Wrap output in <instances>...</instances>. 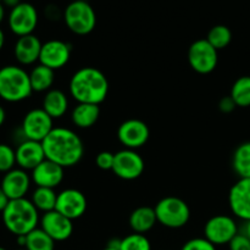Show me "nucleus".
Returning a JSON list of instances; mask_svg holds the SVG:
<instances>
[{
  "label": "nucleus",
  "instance_id": "nucleus-1",
  "mask_svg": "<svg viewBox=\"0 0 250 250\" xmlns=\"http://www.w3.org/2000/svg\"><path fill=\"white\" fill-rule=\"evenodd\" d=\"M45 158L61 167H72L84 155V146L75 131L66 127H54L43 142Z\"/></svg>",
  "mask_w": 250,
  "mask_h": 250
},
{
  "label": "nucleus",
  "instance_id": "nucleus-2",
  "mask_svg": "<svg viewBox=\"0 0 250 250\" xmlns=\"http://www.w3.org/2000/svg\"><path fill=\"white\" fill-rule=\"evenodd\" d=\"M68 90L77 103L100 105L109 93V81L99 68L85 66L73 73Z\"/></svg>",
  "mask_w": 250,
  "mask_h": 250
},
{
  "label": "nucleus",
  "instance_id": "nucleus-3",
  "mask_svg": "<svg viewBox=\"0 0 250 250\" xmlns=\"http://www.w3.org/2000/svg\"><path fill=\"white\" fill-rule=\"evenodd\" d=\"M1 216L7 231L16 237L27 236L33 229H38L41 222L39 211L27 198L10 200Z\"/></svg>",
  "mask_w": 250,
  "mask_h": 250
},
{
  "label": "nucleus",
  "instance_id": "nucleus-4",
  "mask_svg": "<svg viewBox=\"0 0 250 250\" xmlns=\"http://www.w3.org/2000/svg\"><path fill=\"white\" fill-rule=\"evenodd\" d=\"M33 93L29 73L23 67L7 65L0 68V98L7 103H20Z\"/></svg>",
  "mask_w": 250,
  "mask_h": 250
},
{
  "label": "nucleus",
  "instance_id": "nucleus-5",
  "mask_svg": "<svg viewBox=\"0 0 250 250\" xmlns=\"http://www.w3.org/2000/svg\"><path fill=\"white\" fill-rule=\"evenodd\" d=\"M63 21L72 33L87 36L97 26V15L88 1L73 0L63 11Z\"/></svg>",
  "mask_w": 250,
  "mask_h": 250
},
{
  "label": "nucleus",
  "instance_id": "nucleus-6",
  "mask_svg": "<svg viewBox=\"0 0 250 250\" xmlns=\"http://www.w3.org/2000/svg\"><path fill=\"white\" fill-rule=\"evenodd\" d=\"M158 222L167 229H181L190 219V209L187 203L178 197H165L154 208Z\"/></svg>",
  "mask_w": 250,
  "mask_h": 250
},
{
  "label": "nucleus",
  "instance_id": "nucleus-7",
  "mask_svg": "<svg viewBox=\"0 0 250 250\" xmlns=\"http://www.w3.org/2000/svg\"><path fill=\"white\" fill-rule=\"evenodd\" d=\"M188 62L199 75H209L216 68L219 51L207 39H198L188 49Z\"/></svg>",
  "mask_w": 250,
  "mask_h": 250
},
{
  "label": "nucleus",
  "instance_id": "nucleus-8",
  "mask_svg": "<svg viewBox=\"0 0 250 250\" xmlns=\"http://www.w3.org/2000/svg\"><path fill=\"white\" fill-rule=\"evenodd\" d=\"M237 234V222L229 215H215L208 220L204 226V238L214 246L229 244Z\"/></svg>",
  "mask_w": 250,
  "mask_h": 250
},
{
  "label": "nucleus",
  "instance_id": "nucleus-9",
  "mask_svg": "<svg viewBox=\"0 0 250 250\" xmlns=\"http://www.w3.org/2000/svg\"><path fill=\"white\" fill-rule=\"evenodd\" d=\"M54 120L43 109H32L24 115L21 125L23 139L43 142L53 131Z\"/></svg>",
  "mask_w": 250,
  "mask_h": 250
},
{
  "label": "nucleus",
  "instance_id": "nucleus-10",
  "mask_svg": "<svg viewBox=\"0 0 250 250\" xmlns=\"http://www.w3.org/2000/svg\"><path fill=\"white\" fill-rule=\"evenodd\" d=\"M146 168V163L141 154L133 149H122L115 153L112 172L125 181H133L141 177Z\"/></svg>",
  "mask_w": 250,
  "mask_h": 250
},
{
  "label": "nucleus",
  "instance_id": "nucleus-11",
  "mask_svg": "<svg viewBox=\"0 0 250 250\" xmlns=\"http://www.w3.org/2000/svg\"><path fill=\"white\" fill-rule=\"evenodd\" d=\"M10 31L17 37L33 34L38 24V12L37 9L29 2H21L16 7L10 10L9 19Z\"/></svg>",
  "mask_w": 250,
  "mask_h": 250
},
{
  "label": "nucleus",
  "instance_id": "nucleus-12",
  "mask_svg": "<svg viewBox=\"0 0 250 250\" xmlns=\"http://www.w3.org/2000/svg\"><path fill=\"white\" fill-rule=\"evenodd\" d=\"M150 137L148 125L138 119H129L122 122L117 128V138L126 149H137L146 146Z\"/></svg>",
  "mask_w": 250,
  "mask_h": 250
},
{
  "label": "nucleus",
  "instance_id": "nucleus-13",
  "mask_svg": "<svg viewBox=\"0 0 250 250\" xmlns=\"http://www.w3.org/2000/svg\"><path fill=\"white\" fill-rule=\"evenodd\" d=\"M88 202L85 195L75 188H67L58 193L55 210L70 220H77L85 214Z\"/></svg>",
  "mask_w": 250,
  "mask_h": 250
},
{
  "label": "nucleus",
  "instance_id": "nucleus-14",
  "mask_svg": "<svg viewBox=\"0 0 250 250\" xmlns=\"http://www.w3.org/2000/svg\"><path fill=\"white\" fill-rule=\"evenodd\" d=\"M71 45L60 39H50L42 45L39 63L56 71L65 67L71 59Z\"/></svg>",
  "mask_w": 250,
  "mask_h": 250
},
{
  "label": "nucleus",
  "instance_id": "nucleus-15",
  "mask_svg": "<svg viewBox=\"0 0 250 250\" xmlns=\"http://www.w3.org/2000/svg\"><path fill=\"white\" fill-rule=\"evenodd\" d=\"M41 229L55 242H65L72 236L73 221L56 210L45 212L41 217Z\"/></svg>",
  "mask_w": 250,
  "mask_h": 250
},
{
  "label": "nucleus",
  "instance_id": "nucleus-16",
  "mask_svg": "<svg viewBox=\"0 0 250 250\" xmlns=\"http://www.w3.org/2000/svg\"><path fill=\"white\" fill-rule=\"evenodd\" d=\"M229 205L234 216L250 221V178H239L229 193Z\"/></svg>",
  "mask_w": 250,
  "mask_h": 250
},
{
  "label": "nucleus",
  "instance_id": "nucleus-17",
  "mask_svg": "<svg viewBox=\"0 0 250 250\" xmlns=\"http://www.w3.org/2000/svg\"><path fill=\"white\" fill-rule=\"evenodd\" d=\"M16 165L26 171H32L45 160V153L42 142L23 139L15 149Z\"/></svg>",
  "mask_w": 250,
  "mask_h": 250
},
{
  "label": "nucleus",
  "instance_id": "nucleus-18",
  "mask_svg": "<svg viewBox=\"0 0 250 250\" xmlns=\"http://www.w3.org/2000/svg\"><path fill=\"white\" fill-rule=\"evenodd\" d=\"M31 176L27 173L26 170L19 167L12 168L9 172L4 173L0 187L2 188L10 200H15L26 198V194L31 188Z\"/></svg>",
  "mask_w": 250,
  "mask_h": 250
},
{
  "label": "nucleus",
  "instance_id": "nucleus-19",
  "mask_svg": "<svg viewBox=\"0 0 250 250\" xmlns=\"http://www.w3.org/2000/svg\"><path fill=\"white\" fill-rule=\"evenodd\" d=\"M63 176H65V168L45 159L34 170H32L31 178L32 182L37 187L53 188V189H55L63 181Z\"/></svg>",
  "mask_w": 250,
  "mask_h": 250
},
{
  "label": "nucleus",
  "instance_id": "nucleus-20",
  "mask_svg": "<svg viewBox=\"0 0 250 250\" xmlns=\"http://www.w3.org/2000/svg\"><path fill=\"white\" fill-rule=\"evenodd\" d=\"M43 43L34 34L19 37L14 46V55L22 66H29L39 61Z\"/></svg>",
  "mask_w": 250,
  "mask_h": 250
},
{
  "label": "nucleus",
  "instance_id": "nucleus-21",
  "mask_svg": "<svg viewBox=\"0 0 250 250\" xmlns=\"http://www.w3.org/2000/svg\"><path fill=\"white\" fill-rule=\"evenodd\" d=\"M42 109L53 120L65 116L68 110V98L62 90L50 89L45 93L43 98Z\"/></svg>",
  "mask_w": 250,
  "mask_h": 250
},
{
  "label": "nucleus",
  "instance_id": "nucleus-22",
  "mask_svg": "<svg viewBox=\"0 0 250 250\" xmlns=\"http://www.w3.org/2000/svg\"><path fill=\"white\" fill-rule=\"evenodd\" d=\"M100 116L99 105L95 104H82L77 103L71 112L72 124L78 128H90L98 122Z\"/></svg>",
  "mask_w": 250,
  "mask_h": 250
},
{
  "label": "nucleus",
  "instance_id": "nucleus-23",
  "mask_svg": "<svg viewBox=\"0 0 250 250\" xmlns=\"http://www.w3.org/2000/svg\"><path fill=\"white\" fill-rule=\"evenodd\" d=\"M158 224L155 210L150 207H139L129 215V226L134 233L146 234Z\"/></svg>",
  "mask_w": 250,
  "mask_h": 250
},
{
  "label": "nucleus",
  "instance_id": "nucleus-24",
  "mask_svg": "<svg viewBox=\"0 0 250 250\" xmlns=\"http://www.w3.org/2000/svg\"><path fill=\"white\" fill-rule=\"evenodd\" d=\"M29 81H31L33 92L46 93L53 87L54 81H55V71L39 63L34 66L29 72Z\"/></svg>",
  "mask_w": 250,
  "mask_h": 250
},
{
  "label": "nucleus",
  "instance_id": "nucleus-25",
  "mask_svg": "<svg viewBox=\"0 0 250 250\" xmlns=\"http://www.w3.org/2000/svg\"><path fill=\"white\" fill-rule=\"evenodd\" d=\"M56 200H58V193L53 188L37 187L32 194L31 202L37 208L39 212L53 211L56 208Z\"/></svg>",
  "mask_w": 250,
  "mask_h": 250
},
{
  "label": "nucleus",
  "instance_id": "nucleus-26",
  "mask_svg": "<svg viewBox=\"0 0 250 250\" xmlns=\"http://www.w3.org/2000/svg\"><path fill=\"white\" fill-rule=\"evenodd\" d=\"M232 166L239 178H250V142L237 146L232 158Z\"/></svg>",
  "mask_w": 250,
  "mask_h": 250
},
{
  "label": "nucleus",
  "instance_id": "nucleus-27",
  "mask_svg": "<svg viewBox=\"0 0 250 250\" xmlns=\"http://www.w3.org/2000/svg\"><path fill=\"white\" fill-rule=\"evenodd\" d=\"M56 242L50 236L45 233L41 227L33 229L31 233L26 236V247L27 250H54Z\"/></svg>",
  "mask_w": 250,
  "mask_h": 250
},
{
  "label": "nucleus",
  "instance_id": "nucleus-28",
  "mask_svg": "<svg viewBox=\"0 0 250 250\" xmlns=\"http://www.w3.org/2000/svg\"><path fill=\"white\" fill-rule=\"evenodd\" d=\"M231 98L237 107L250 106V76H243L236 80L231 88Z\"/></svg>",
  "mask_w": 250,
  "mask_h": 250
},
{
  "label": "nucleus",
  "instance_id": "nucleus-29",
  "mask_svg": "<svg viewBox=\"0 0 250 250\" xmlns=\"http://www.w3.org/2000/svg\"><path fill=\"white\" fill-rule=\"evenodd\" d=\"M205 39L219 51L229 45L232 41V32L225 24H216L210 29Z\"/></svg>",
  "mask_w": 250,
  "mask_h": 250
},
{
  "label": "nucleus",
  "instance_id": "nucleus-30",
  "mask_svg": "<svg viewBox=\"0 0 250 250\" xmlns=\"http://www.w3.org/2000/svg\"><path fill=\"white\" fill-rule=\"evenodd\" d=\"M120 250H151V244L146 234L133 232L121 239Z\"/></svg>",
  "mask_w": 250,
  "mask_h": 250
},
{
  "label": "nucleus",
  "instance_id": "nucleus-31",
  "mask_svg": "<svg viewBox=\"0 0 250 250\" xmlns=\"http://www.w3.org/2000/svg\"><path fill=\"white\" fill-rule=\"evenodd\" d=\"M16 165V153L9 144L0 143V172L6 173L15 168Z\"/></svg>",
  "mask_w": 250,
  "mask_h": 250
},
{
  "label": "nucleus",
  "instance_id": "nucleus-32",
  "mask_svg": "<svg viewBox=\"0 0 250 250\" xmlns=\"http://www.w3.org/2000/svg\"><path fill=\"white\" fill-rule=\"evenodd\" d=\"M181 250H216V246L210 243L207 238H192L183 244Z\"/></svg>",
  "mask_w": 250,
  "mask_h": 250
},
{
  "label": "nucleus",
  "instance_id": "nucleus-33",
  "mask_svg": "<svg viewBox=\"0 0 250 250\" xmlns=\"http://www.w3.org/2000/svg\"><path fill=\"white\" fill-rule=\"evenodd\" d=\"M115 161V154L111 151H100L95 158V165L104 171H112Z\"/></svg>",
  "mask_w": 250,
  "mask_h": 250
},
{
  "label": "nucleus",
  "instance_id": "nucleus-34",
  "mask_svg": "<svg viewBox=\"0 0 250 250\" xmlns=\"http://www.w3.org/2000/svg\"><path fill=\"white\" fill-rule=\"evenodd\" d=\"M229 250H250V239L244 233H238L229 243Z\"/></svg>",
  "mask_w": 250,
  "mask_h": 250
},
{
  "label": "nucleus",
  "instance_id": "nucleus-35",
  "mask_svg": "<svg viewBox=\"0 0 250 250\" xmlns=\"http://www.w3.org/2000/svg\"><path fill=\"white\" fill-rule=\"evenodd\" d=\"M237 107L236 103L232 99L231 95H227V97H224L219 102V110L224 114H231L234 109Z\"/></svg>",
  "mask_w": 250,
  "mask_h": 250
},
{
  "label": "nucleus",
  "instance_id": "nucleus-36",
  "mask_svg": "<svg viewBox=\"0 0 250 250\" xmlns=\"http://www.w3.org/2000/svg\"><path fill=\"white\" fill-rule=\"evenodd\" d=\"M10 199L7 198V195L5 194V192L2 190V188L0 187V212H2L5 210V208L9 204Z\"/></svg>",
  "mask_w": 250,
  "mask_h": 250
},
{
  "label": "nucleus",
  "instance_id": "nucleus-37",
  "mask_svg": "<svg viewBox=\"0 0 250 250\" xmlns=\"http://www.w3.org/2000/svg\"><path fill=\"white\" fill-rule=\"evenodd\" d=\"M2 4H4V6H7L10 7V9H14V7H16L17 5L21 4V0H2Z\"/></svg>",
  "mask_w": 250,
  "mask_h": 250
},
{
  "label": "nucleus",
  "instance_id": "nucleus-38",
  "mask_svg": "<svg viewBox=\"0 0 250 250\" xmlns=\"http://www.w3.org/2000/svg\"><path fill=\"white\" fill-rule=\"evenodd\" d=\"M5 120H6V111H5L4 107H2L1 105H0V127H1L2 125H4Z\"/></svg>",
  "mask_w": 250,
  "mask_h": 250
},
{
  "label": "nucleus",
  "instance_id": "nucleus-39",
  "mask_svg": "<svg viewBox=\"0 0 250 250\" xmlns=\"http://www.w3.org/2000/svg\"><path fill=\"white\" fill-rule=\"evenodd\" d=\"M17 244H19L20 247H22V248H24V247H26V236L17 237Z\"/></svg>",
  "mask_w": 250,
  "mask_h": 250
},
{
  "label": "nucleus",
  "instance_id": "nucleus-40",
  "mask_svg": "<svg viewBox=\"0 0 250 250\" xmlns=\"http://www.w3.org/2000/svg\"><path fill=\"white\" fill-rule=\"evenodd\" d=\"M4 19H5V6L4 4L0 1V24H1V22L4 21Z\"/></svg>",
  "mask_w": 250,
  "mask_h": 250
},
{
  "label": "nucleus",
  "instance_id": "nucleus-41",
  "mask_svg": "<svg viewBox=\"0 0 250 250\" xmlns=\"http://www.w3.org/2000/svg\"><path fill=\"white\" fill-rule=\"evenodd\" d=\"M244 234L250 239V221H247L246 225H244Z\"/></svg>",
  "mask_w": 250,
  "mask_h": 250
},
{
  "label": "nucleus",
  "instance_id": "nucleus-42",
  "mask_svg": "<svg viewBox=\"0 0 250 250\" xmlns=\"http://www.w3.org/2000/svg\"><path fill=\"white\" fill-rule=\"evenodd\" d=\"M4 44H5V34L2 32V29L0 28V50L4 48Z\"/></svg>",
  "mask_w": 250,
  "mask_h": 250
},
{
  "label": "nucleus",
  "instance_id": "nucleus-43",
  "mask_svg": "<svg viewBox=\"0 0 250 250\" xmlns=\"http://www.w3.org/2000/svg\"><path fill=\"white\" fill-rule=\"evenodd\" d=\"M103 250H120V249H115V248H111V247H107L106 246Z\"/></svg>",
  "mask_w": 250,
  "mask_h": 250
},
{
  "label": "nucleus",
  "instance_id": "nucleus-44",
  "mask_svg": "<svg viewBox=\"0 0 250 250\" xmlns=\"http://www.w3.org/2000/svg\"><path fill=\"white\" fill-rule=\"evenodd\" d=\"M0 250H6L5 248H2V247H0Z\"/></svg>",
  "mask_w": 250,
  "mask_h": 250
},
{
  "label": "nucleus",
  "instance_id": "nucleus-45",
  "mask_svg": "<svg viewBox=\"0 0 250 250\" xmlns=\"http://www.w3.org/2000/svg\"><path fill=\"white\" fill-rule=\"evenodd\" d=\"M19 250H27V249H24V248H21V249H19Z\"/></svg>",
  "mask_w": 250,
  "mask_h": 250
},
{
  "label": "nucleus",
  "instance_id": "nucleus-46",
  "mask_svg": "<svg viewBox=\"0 0 250 250\" xmlns=\"http://www.w3.org/2000/svg\"><path fill=\"white\" fill-rule=\"evenodd\" d=\"M82 1H87V0H82Z\"/></svg>",
  "mask_w": 250,
  "mask_h": 250
},
{
  "label": "nucleus",
  "instance_id": "nucleus-47",
  "mask_svg": "<svg viewBox=\"0 0 250 250\" xmlns=\"http://www.w3.org/2000/svg\"><path fill=\"white\" fill-rule=\"evenodd\" d=\"M0 1H2V0H0Z\"/></svg>",
  "mask_w": 250,
  "mask_h": 250
}]
</instances>
